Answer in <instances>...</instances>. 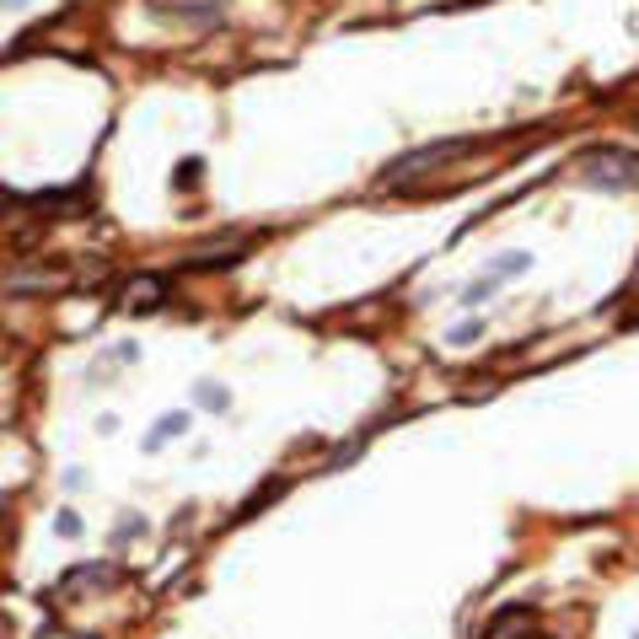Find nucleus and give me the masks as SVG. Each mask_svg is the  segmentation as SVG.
Instances as JSON below:
<instances>
[{
	"label": "nucleus",
	"instance_id": "10",
	"mask_svg": "<svg viewBox=\"0 0 639 639\" xmlns=\"http://www.w3.org/2000/svg\"><path fill=\"white\" fill-rule=\"evenodd\" d=\"M478 333H484V322H457V328H451V339H457V344H473Z\"/></svg>",
	"mask_w": 639,
	"mask_h": 639
},
{
	"label": "nucleus",
	"instance_id": "3",
	"mask_svg": "<svg viewBox=\"0 0 639 639\" xmlns=\"http://www.w3.org/2000/svg\"><path fill=\"white\" fill-rule=\"evenodd\" d=\"M162 296H167V280H156V274H140V280H129L125 312H151V307H162Z\"/></svg>",
	"mask_w": 639,
	"mask_h": 639
},
{
	"label": "nucleus",
	"instance_id": "9",
	"mask_svg": "<svg viewBox=\"0 0 639 639\" xmlns=\"http://www.w3.org/2000/svg\"><path fill=\"white\" fill-rule=\"evenodd\" d=\"M199 173H204V162L193 156V162H178V189H193L199 184Z\"/></svg>",
	"mask_w": 639,
	"mask_h": 639
},
{
	"label": "nucleus",
	"instance_id": "2",
	"mask_svg": "<svg viewBox=\"0 0 639 639\" xmlns=\"http://www.w3.org/2000/svg\"><path fill=\"white\" fill-rule=\"evenodd\" d=\"M468 151V140H436V145H419V151H403L392 167L382 173V184H409V178H425V173H436L441 162H457Z\"/></svg>",
	"mask_w": 639,
	"mask_h": 639
},
{
	"label": "nucleus",
	"instance_id": "5",
	"mask_svg": "<svg viewBox=\"0 0 639 639\" xmlns=\"http://www.w3.org/2000/svg\"><path fill=\"white\" fill-rule=\"evenodd\" d=\"M526 629H537V624H532V613H506L500 624H489V635L484 639H521Z\"/></svg>",
	"mask_w": 639,
	"mask_h": 639
},
{
	"label": "nucleus",
	"instance_id": "12",
	"mask_svg": "<svg viewBox=\"0 0 639 639\" xmlns=\"http://www.w3.org/2000/svg\"><path fill=\"white\" fill-rule=\"evenodd\" d=\"M521 639H537V629H526V635H521Z\"/></svg>",
	"mask_w": 639,
	"mask_h": 639
},
{
	"label": "nucleus",
	"instance_id": "7",
	"mask_svg": "<svg viewBox=\"0 0 639 639\" xmlns=\"http://www.w3.org/2000/svg\"><path fill=\"white\" fill-rule=\"evenodd\" d=\"M526 263H532L526 253H506L495 269H489V280H495V285H506V280H516V274H526Z\"/></svg>",
	"mask_w": 639,
	"mask_h": 639
},
{
	"label": "nucleus",
	"instance_id": "6",
	"mask_svg": "<svg viewBox=\"0 0 639 639\" xmlns=\"http://www.w3.org/2000/svg\"><path fill=\"white\" fill-rule=\"evenodd\" d=\"M184 425H189V414H167V419H162V425H156V430L145 436V447H151V451H156V447H167V441H173V436H178Z\"/></svg>",
	"mask_w": 639,
	"mask_h": 639
},
{
	"label": "nucleus",
	"instance_id": "1",
	"mask_svg": "<svg viewBox=\"0 0 639 639\" xmlns=\"http://www.w3.org/2000/svg\"><path fill=\"white\" fill-rule=\"evenodd\" d=\"M580 178L591 189L629 193L635 189V151H591V156H580Z\"/></svg>",
	"mask_w": 639,
	"mask_h": 639
},
{
	"label": "nucleus",
	"instance_id": "4",
	"mask_svg": "<svg viewBox=\"0 0 639 639\" xmlns=\"http://www.w3.org/2000/svg\"><path fill=\"white\" fill-rule=\"evenodd\" d=\"M242 253V237H221V242H204V248H193L184 253V269H221L226 258Z\"/></svg>",
	"mask_w": 639,
	"mask_h": 639
},
{
	"label": "nucleus",
	"instance_id": "11",
	"mask_svg": "<svg viewBox=\"0 0 639 639\" xmlns=\"http://www.w3.org/2000/svg\"><path fill=\"white\" fill-rule=\"evenodd\" d=\"M55 526H60V537H75V532H81V516H75V511H60V521H55Z\"/></svg>",
	"mask_w": 639,
	"mask_h": 639
},
{
	"label": "nucleus",
	"instance_id": "8",
	"mask_svg": "<svg viewBox=\"0 0 639 639\" xmlns=\"http://www.w3.org/2000/svg\"><path fill=\"white\" fill-rule=\"evenodd\" d=\"M199 403H204V409H210V414H226V387L204 382V387H199Z\"/></svg>",
	"mask_w": 639,
	"mask_h": 639
}]
</instances>
